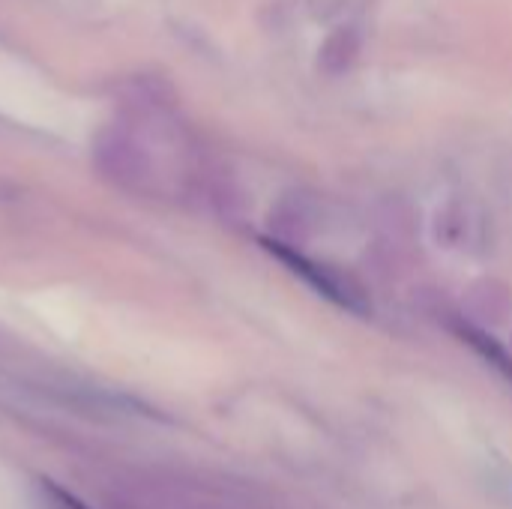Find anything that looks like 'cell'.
<instances>
[{"mask_svg":"<svg viewBox=\"0 0 512 509\" xmlns=\"http://www.w3.org/2000/svg\"><path fill=\"white\" fill-rule=\"evenodd\" d=\"M462 336H465V342H471L492 366H498L507 378H512V363L510 357H507V351L501 348V345H495V342H489L486 339V333H480V330H471V327H465L462 330Z\"/></svg>","mask_w":512,"mask_h":509,"instance_id":"3","label":"cell"},{"mask_svg":"<svg viewBox=\"0 0 512 509\" xmlns=\"http://www.w3.org/2000/svg\"><path fill=\"white\" fill-rule=\"evenodd\" d=\"M360 54V33L354 27H339L327 36L321 48V66L327 72H345Z\"/></svg>","mask_w":512,"mask_h":509,"instance_id":"2","label":"cell"},{"mask_svg":"<svg viewBox=\"0 0 512 509\" xmlns=\"http://www.w3.org/2000/svg\"><path fill=\"white\" fill-rule=\"evenodd\" d=\"M264 246H267L279 261H285L291 273L303 276V279H306L318 294H324V297H327V300H333L336 306L351 309V312H366V300H363L360 288H357V285H351L348 279H342L339 273H333L330 267H324V264H315V261L303 258L300 252H294V249L282 246L279 240H264Z\"/></svg>","mask_w":512,"mask_h":509,"instance_id":"1","label":"cell"},{"mask_svg":"<svg viewBox=\"0 0 512 509\" xmlns=\"http://www.w3.org/2000/svg\"><path fill=\"white\" fill-rule=\"evenodd\" d=\"M36 492H39L42 509H90L84 501H78L72 492H66L63 486H57L54 480H39L36 483Z\"/></svg>","mask_w":512,"mask_h":509,"instance_id":"4","label":"cell"}]
</instances>
